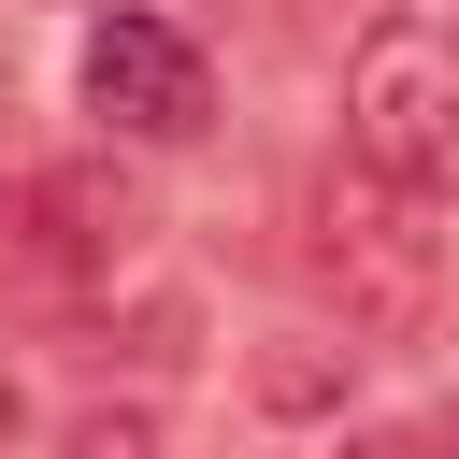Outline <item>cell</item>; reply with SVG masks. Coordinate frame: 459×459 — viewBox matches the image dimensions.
I'll use <instances>...</instances> for the list:
<instances>
[{
    "label": "cell",
    "mask_w": 459,
    "mask_h": 459,
    "mask_svg": "<svg viewBox=\"0 0 459 459\" xmlns=\"http://www.w3.org/2000/svg\"><path fill=\"white\" fill-rule=\"evenodd\" d=\"M330 459H430V445H402V430H344Z\"/></svg>",
    "instance_id": "cell-7"
},
{
    "label": "cell",
    "mask_w": 459,
    "mask_h": 459,
    "mask_svg": "<svg viewBox=\"0 0 459 459\" xmlns=\"http://www.w3.org/2000/svg\"><path fill=\"white\" fill-rule=\"evenodd\" d=\"M0 445H14V387H0Z\"/></svg>",
    "instance_id": "cell-8"
},
{
    "label": "cell",
    "mask_w": 459,
    "mask_h": 459,
    "mask_svg": "<svg viewBox=\"0 0 459 459\" xmlns=\"http://www.w3.org/2000/svg\"><path fill=\"white\" fill-rule=\"evenodd\" d=\"M301 273L344 316V344H430L445 330V230L416 186H387L373 158H330L301 186Z\"/></svg>",
    "instance_id": "cell-1"
},
{
    "label": "cell",
    "mask_w": 459,
    "mask_h": 459,
    "mask_svg": "<svg viewBox=\"0 0 459 459\" xmlns=\"http://www.w3.org/2000/svg\"><path fill=\"white\" fill-rule=\"evenodd\" d=\"M86 115L129 129V143H186V129L215 115V72H201V43H186L172 14L115 0V14L86 29Z\"/></svg>",
    "instance_id": "cell-3"
},
{
    "label": "cell",
    "mask_w": 459,
    "mask_h": 459,
    "mask_svg": "<svg viewBox=\"0 0 459 459\" xmlns=\"http://www.w3.org/2000/svg\"><path fill=\"white\" fill-rule=\"evenodd\" d=\"M430 459H459V416H445V445H430Z\"/></svg>",
    "instance_id": "cell-9"
},
{
    "label": "cell",
    "mask_w": 459,
    "mask_h": 459,
    "mask_svg": "<svg viewBox=\"0 0 459 459\" xmlns=\"http://www.w3.org/2000/svg\"><path fill=\"white\" fill-rule=\"evenodd\" d=\"M143 230H158V201H143V172H129V158H57V172L29 186V244H43L72 287L129 273V258H143Z\"/></svg>",
    "instance_id": "cell-4"
},
{
    "label": "cell",
    "mask_w": 459,
    "mask_h": 459,
    "mask_svg": "<svg viewBox=\"0 0 459 459\" xmlns=\"http://www.w3.org/2000/svg\"><path fill=\"white\" fill-rule=\"evenodd\" d=\"M57 459H172V430H158L143 402H86V416L57 430Z\"/></svg>",
    "instance_id": "cell-6"
},
{
    "label": "cell",
    "mask_w": 459,
    "mask_h": 459,
    "mask_svg": "<svg viewBox=\"0 0 459 459\" xmlns=\"http://www.w3.org/2000/svg\"><path fill=\"white\" fill-rule=\"evenodd\" d=\"M344 359L359 344H287V359H258V402L273 416H316V402H344Z\"/></svg>",
    "instance_id": "cell-5"
},
{
    "label": "cell",
    "mask_w": 459,
    "mask_h": 459,
    "mask_svg": "<svg viewBox=\"0 0 459 459\" xmlns=\"http://www.w3.org/2000/svg\"><path fill=\"white\" fill-rule=\"evenodd\" d=\"M344 158H373L416 201H459V43L445 29H373L344 57Z\"/></svg>",
    "instance_id": "cell-2"
}]
</instances>
